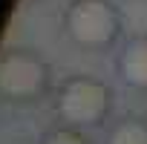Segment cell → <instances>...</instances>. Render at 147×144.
<instances>
[{
  "mask_svg": "<svg viewBox=\"0 0 147 144\" xmlns=\"http://www.w3.org/2000/svg\"><path fill=\"white\" fill-rule=\"evenodd\" d=\"M66 32L81 46L104 49L118 38L121 17L110 0H72L66 6Z\"/></svg>",
  "mask_w": 147,
  "mask_h": 144,
  "instance_id": "1",
  "label": "cell"
},
{
  "mask_svg": "<svg viewBox=\"0 0 147 144\" xmlns=\"http://www.w3.org/2000/svg\"><path fill=\"white\" fill-rule=\"evenodd\" d=\"M49 87V66L29 49L0 52V95L12 101H29L43 95Z\"/></svg>",
  "mask_w": 147,
  "mask_h": 144,
  "instance_id": "2",
  "label": "cell"
},
{
  "mask_svg": "<svg viewBox=\"0 0 147 144\" xmlns=\"http://www.w3.org/2000/svg\"><path fill=\"white\" fill-rule=\"evenodd\" d=\"M110 110V89L90 75H75L58 89V112L72 127H90L104 121Z\"/></svg>",
  "mask_w": 147,
  "mask_h": 144,
  "instance_id": "3",
  "label": "cell"
},
{
  "mask_svg": "<svg viewBox=\"0 0 147 144\" xmlns=\"http://www.w3.org/2000/svg\"><path fill=\"white\" fill-rule=\"evenodd\" d=\"M121 75L133 84L147 89V38H133L121 52Z\"/></svg>",
  "mask_w": 147,
  "mask_h": 144,
  "instance_id": "4",
  "label": "cell"
},
{
  "mask_svg": "<svg viewBox=\"0 0 147 144\" xmlns=\"http://www.w3.org/2000/svg\"><path fill=\"white\" fill-rule=\"evenodd\" d=\"M110 144H147V121L141 118H124L113 127Z\"/></svg>",
  "mask_w": 147,
  "mask_h": 144,
  "instance_id": "5",
  "label": "cell"
},
{
  "mask_svg": "<svg viewBox=\"0 0 147 144\" xmlns=\"http://www.w3.org/2000/svg\"><path fill=\"white\" fill-rule=\"evenodd\" d=\"M43 144H90L78 130H52V133H46L43 135Z\"/></svg>",
  "mask_w": 147,
  "mask_h": 144,
  "instance_id": "6",
  "label": "cell"
}]
</instances>
